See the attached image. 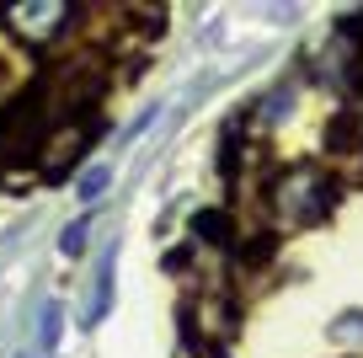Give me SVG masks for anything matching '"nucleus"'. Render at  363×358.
Masks as SVG:
<instances>
[{
  "label": "nucleus",
  "instance_id": "nucleus-1",
  "mask_svg": "<svg viewBox=\"0 0 363 358\" xmlns=\"http://www.w3.org/2000/svg\"><path fill=\"white\" fill-rule=\"evenodd\" d=\"M337 209V182L320 166H289L272 182V214L284 224H320Z\"/></svg>",
  "mask_w": 363,
  "mask_h": 358
},
{
  "label": "nucleus",
  "instance_id": "nucleus-2",
  "mask_svg": "<svg viewBox=\"0 0 363 358\" xmlns=\"http://www.w3.org/2000/svg\"><path fill=\"white\" fill-rule=\"evenodd\" d=\"M0 16H6V38L11 43L38 48V43H54L65 33L75 6H65V0H11V6H0Z\"/></svg>",
  "mask_w": 363,
  "mask_h": 358
},
{
  "label": "nucleus",
  "instance_id": "nucleus-3",
  "mask_svg": "<svg viewBox=\"0 0 363 358\" xmlns=\"http://www.w3.org/2000/svg\"><path fill=\"white\" fill-rule=\"evenodd\" d=\"M91 139H96V124H91V118L54 124V129L43 134V145H38V171H43L48 182H59V177H65V171L91 150Z\"/></svg>",
  "mask_w": 363,
  "mask_h": 358
},
{
  "label": "nucleus",
  "instance_id": "nucleus-4",
  "mask_svg": "<svg viewBox=\"0 0 363 358\" xmlns=\"http://www.w3.org/2000/svg\"><path fill=\"white\" fill-rule=\"evenodd\" d=\"M27 80H33V59H22L11 38H0V107H11L27 91Z\"/></svg>",
  "mask_w": 363,
  "mask_h": 358
},
{
  "label": "nucleus",
  "instance_id": "nucleus-5",
  "mask_svg": "<svg viewBox=\"0 0 363 358\" xmlns=\"http://www.w3.org/2000/svg\"><path fill=\"white\" fill-rule=\"evenodd\" d=\"M107 305H113V251L102 257V273H96V294H91V310H86V326H102Z\"/></svg>",
  "mask_w": 363,
  "mask_h": 358
},
{
  "label": "nucleus",
  "instance_id": "nucleus-6",
  "mask_svg": "<svg viewBox=\"0 0 363 358\" xmlns=\"http://www.w3.org/2000/svg\"><path fill=\"white\" fill-rule=\"evenodd\" d=\"M107 188H113V166H91L86 177L75 182V198H80V203H96Z\"/></svg>",
  "mask_w": 363,
  "mask_h": 358
},
{
  "label": "nucleus",
  "instance_id": "nucleus-7",
  "mask_svg": "<svg viewBox=\"0 0 363 358\" xmlns=\"http://www.w3.org/2000/svg\"><path fill=\"white\" fill-rule=\"evenodd\" d=\"M193 230H198V241H208V246H230V219L225 214H198Z\"/></svg>",
  "mask_w": 363,
  "mask_h": 358
},
{
  "label": "nucleus",
  "instance_id": "nucleus-8",
  "mask_svg": "<svg viewBox=\"0 0 363 358\" xmlns=\"http://www.w3.org/2000/svg\"><path fill=\"white\" fill-rule=\"evenodd\" d=\"M86 235H91V219L65 224V235H59V251H65V257H80V251H86Z\"/></svg>",
  "mask_w": 363,
  "mask_h": 358
},
{
  "label": "nucleus",
  "instance_id": "nucleus-9",
  "mask_svg": "<svg viewBox=\"0 0 363 358\" xmlns=\"http://www.w3.org/2000/svg\"><path fill=\"white\" fill-rule=\"evenodd\" d=\"M38 342H43V347H54V342H59V305H48V310H43V326H38Z\"/></svg>",
  "mask_w": 363,
  "mask_h": 358
},
{
  "label": "nucleus",
  "instance_id": "nucleus-10",
  "mask_svg": "<svg viewBox=\"0 0 363 358\" xmlns=\"http://www.w3.org/2000/svg\"><path fill=\"white\" fill-rule=\"evenodd\" d=\"M331 337H363V310H352V315H342L337 326H331Z\"/></svg>",
  "mask_w": 363,
  "mask_h": 358
},
{
  "label": "nucleus",
  "instance_id": "nucleus-11",
  "mask_svg": "<svg viewBox=\"0 0 363 358\" xmlns=\"http://www.w3.org/2000/svg\"><path fill=\"white\" fill-rule=\"evenodd\" d=\"M22 358H38V353H22Z\"/></svg>",
  "mask_w": 363,
  "mask_h": 358
}]
</instances>
